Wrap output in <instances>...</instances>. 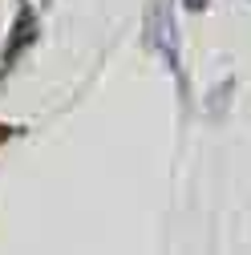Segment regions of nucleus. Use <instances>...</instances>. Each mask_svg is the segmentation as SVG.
<instances>
[{
  "label": "nucleus",
  "mask_w": 251,
  "mask_h": 255,
  "mask_svg": "<svg viewBox=\"0 0 251 255\" xmlns=\"http://www.w3.org/2000/svg\"><path fill=\"white\" fill-rule=\"evenodd\" d=\"M150 45L166 57V65L178 73V37H174V16L170 0H150Z\"/></svg>",
  "instance_id": "nucleus-1"
},
{
  "label": "nucleus",
  "mask_w": 251,
  "mask_h": 255,
  "mask_svg": "<svg viewBox=\"0 0 251 255\" xmlns=\"http://www.w3.org/2000/svg\"><path fill=\"white\" fill-rule=\"evenodd\" d=\"M33 37V12H20V20H16V33H12V41H8V49H4V65H12L16 61V49Z\"/></svg>",
  "instance_id": "nucleus-2"
},
{
  "label": "nucleus",
  "mask_w": 251,
  "mask_h": 255,
  "mask_svg": "<svg viewBox=\"0 0 251 255\" xmlns=\"http://www.w3.org/2000/svg\"><path fill=\"white\" fill-rule=\"evenodd\" d=\"M207 4V0H186V8H203Z\"/></svg>",
  "instance_id": "nucleus-3"
},
{
  "label": "nucleus",
  "mask_w": 251,
  "mask_h": 255,
  "mask_svg": "<svg viewBox=\"0 0 251 255\" xmlns=\"http://www.w3.org/2000/svg\"><path fill=\"white\" fill-rule=\"evenodd\" d=\"M4 138H8V126H0V142H4Z\"/></svg>",
  "instance_id": "nucleus-4"
}]
</instances>
